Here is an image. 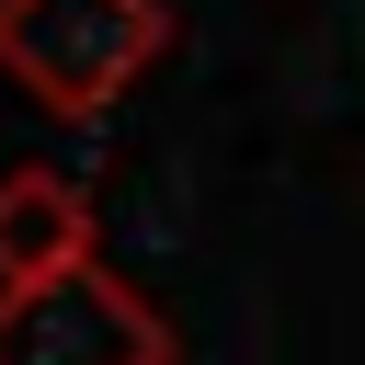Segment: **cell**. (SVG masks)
Segmentation results:
<instances>
[{
    "label": "cell",
    "mask_w": 365,
    "mask_h": 365,
    "mask_svg": "<svg viewBox=\"0 0 365 365\" xmlns=\"http://www.w3.org/2000/svg\"><path fill=\"white\" fill-rule=\"evenodd\" d=\"M171 46L160 0H0V80H23L57 125H91L125 103Z\"/></svg>",
    "instance_id": "6da1fadb"
},
{
    "label": "cell",
    "mask_w": 365,
    "mask_h": 365,
    "mask_svg": "<svg viewBox=\"0 0 365 365\" xmlns=\"http://www.w3.org/2000/svg\"><path fill=\"white\" fill-rule=\"evenodd\" d=\"M171 319L91 262H57V274H23L0 285V365H171Z\"/></svg>",
    "instance_id": "7a4b0ae2"
},
{
    "label": "cell",
    "mask_w": 365,
    "mask_h": 365,
    "mask_svg": "<svg viewBox=\"0 0 365 365\" xmlns=\"http://www.w3.org/2000/svg\"><path fill=\"white\" fill-rule=\"evenodd\" d=\"M91 251H103V228H91V194L68 171H46V160L0 171V285L57 274V262H91Z\"/></svg>",
    "instance_id": "3957f363"
}]
</instances>
